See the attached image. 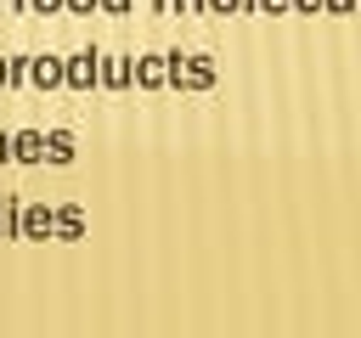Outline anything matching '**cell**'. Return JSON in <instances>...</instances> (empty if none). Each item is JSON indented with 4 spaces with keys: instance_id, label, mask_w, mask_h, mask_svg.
<instances>
[{
    "instance_id": "6da1fadb",
    "label": "cell",
    "mask_w": 361,
    "mask_h": 338,
    "mask_svg": "<svg viewBox=\"0 0 361 338\" xmlns=\"http://www.w3.org/2000/svg\"><path fill=\"white\" fill-rule=\"evenodd\" d=\"M169 84L175 90H209L214 84V62L209 56H169Z\"/></svg>"
},
{
    "instance_id": "7a4b0ae2",
    "label": "cell",
    "mask_w": 361,
    "mask_h": 338,
    "mask_svg": "<svg viewBox=\"0 0 361 338\" xmlns=\"http://www.w3.org/2000/svg\"><path fill=\"white\" fill-rule=\"evenodd\" d=\"M96 79H102V56H96V51H79V56H68V62H62V84L90 90Z\"/></svg>"
},
{
    "instance_id": "3957f363",
    "label": "cell",
    "mask_w": 361,
    "mask_h": 338,
    "mask_svg": "<svg viewBox=\"0 0 361 338\" xmlns=\"http://www.w3.org/2000/svg\"><path fill=\"white\" fill-rule=\"evenodd\" d=\"M28 79H34L39 90H56V84H62V62H56V56H34V62H28Z\"/></svg>"
},
{
    "instance_id": "277c9868",
    "label": "cell",
    "mask_w": 361,
    "mask_h": 338,
    "mask_svg": "<svg viewBox=\"0 0 361 338\" xmlns=\"http://www.w3.org/2000/svg\"><path fill=\"white\" fill-rule=\"evenodd\" d=\"M135 79H141L147 90L169 84V56H141V62H135Z\"/></svg>"
},
{
    "instance_id": "5b68a950",
    "label": "cell",
    "mask_w": 361,
    "mask_h": 338,
    "mask_svg": "<svg viewBox=\"0 0 361 338\" xmlns=\"http://www.w3.org/2000/svg\"><path fill=\"white\" fill-rule=\"evenodd\" d=\"M11 152H17V163H45V135L23 130V135H11Z\"/></svg>"
},
{
    "instance_id": "8992f818",
    "label": "cell",
    "mask_w": 361,
    "mask_h": 338,
    "mask_svg": "<svg viewBox=\"0 0 361 338\" xmlns=\"http://www.w3.org/2000/svg\"><path fill=\"white\" fill-rule=\"evenodd\" d=\"M17 231H28V237H51V231H56V220H51V208H28Z\"/></svg>"
},
{
    "instance_id": "52a82bcc",
    "label": "cell",
    "mask_w": 361,
    "mask_h": 338,
    "mask_svg": "<svg viewBox=\"0 0 361 338\" xmlns=\"http://www.w3.org/2000/svg\"><path fill=\"white\" fill-rule=\"evenodd\" d=\"M102 68H107V73H102V84H118V90H124V84H130V79H135V73H130V62H124V56H113V62H102Z\"/></svg>"
},
{
    "instance_id": "ba28073f",
    "label": "cell",
    "mask_w": 361,
    "mask_h": 338,
    "mask_svg": "<svg viewBox=\"0 0 361 338\" xmlns=\"http://www.w3.org/2000/svg\"><path fill=\"white\" fill-rule=\"evenodd\" d=\"M68 158H73V141L68 135H51L45 141V163H68Z\"/></svg>"
},
{
    "instance_id": "9c48e42d",
    "label": "cell",
    "mask_w": 361,
    "mask_h": 338,
    "mask_svg": "<svg viewBox=\"0 0 361 338\" xmlns=\"http://www.w3.org/2000/svg\"><path fill=\"white\" fill-rule=\"evenodd\" d=\"M248 11H265V17H276V11H293V0H248Z\"/></svg>"
},
{
    "instance_id": "30bf717a",
    "label": "cell",
    "mask_w": 361,
    "mask_h": 338,
    "mask_svg": "<svg viewBox=\"0 0 361 338\" xmlns=\"http://www.w3.org/2000/svg\"><path fill=\"white\" fill-rule=\"evenodd\" d=\"M203 6H209V11H220V17H226V11H248V0H203Z\"/></svg>"
},
{
    "instance_id": "8fae6325",
    "label": "cell",
    "mask_w": 361,
    "mask_h": 338,
    "mask_svg": "<svg viewBox=\"0 0 361 338\" xmlns=\"http://www.w3.org/2000/svg\"><path fill=\"white\" fill-rule=\"evenodd\" d=\"M293 11H305V17H316V11H327V0H293Z\"/></svg>"
},
{
    "instance_id": "7c38bea8",
    "label": "cell",
    "mask_w": 361,
    "mask_h": 338,
    "mask_svg": "<svg viewBox=\"0 0 361 338\" xmlns=\"http://www.w3.org/2000/svg\"><path fill=\"white\" fill-rule=\"evenodd\" d=\"M0 237H17V220L6 214V203H0Z\"/></svg>"
},
{
    "instance_id": "4fadbf2b",
    "label": "cell",
    "mask_w": 361,
    "mask_h": 338,
    "mask_svg": "<svg viewBox=\"0 0 361 338\" xmlns=\"http://www.w3.org/2000/svg\"><path fill=\"white\" fill-rule=\"evenodd\" d=\"M62 6H68V11H96L102 0H62Z\"/></svg>"
},
{
    "instance_id": "5bb4252c",
    "label": "cell",
    "mask_w": 361,
    "mask_h": 338,
    "mask_svg": "<svg viewBox=\"0 0 361 338\" xmlns=\"http://www.w3.org/2000/svg\"><path fill=\"white\" fill-rule=\"evenodd\" d=\"M102 6H107V11H130V0H102Z\"/></svg>"
},
{
    "instance_id": "9a60e30c",
    "label": "cell",
    "mask_w": 361,
    "mask_h": 338,
    "mask_svg": "<svg viewBox=\"0 0 361 338\" xmlns=\"http://www.w3.org/2000/svg\"><path fill=\"white\" fill-rule=\"evenodd\" d=\"M0 158H11V135H0Z\"/></svg>"
},
{
    "instance_id": "2e32d148",
    "label": "cell",
    "mask_w": 361,
    "mask_h": 338,
    "mask_svg": "<svg viewBox=\"0 0 361 338\" xmlns=\"http://www.w3.org/2000/svg\"><path fill=\"white\" fill-rule=\"evenodd\" d=\"M175 6H180V0H158V11H175Z\"/></svg>"
},
{
    "instance_id": "e0dca14e",
    "label": "cell",
    "mask_w": 361,
    "mask_h": 338,
    "mask_svg": "<svg viewBox=\"0 0 361 338\" xmlns=\"http://www.w3.org/2000/svg\"><path fill=\"white\" fill-rule=\"evenodd\" d=\"M6 79H11V62H0V84H6Z\"/></svg>"
}]
</instances>
